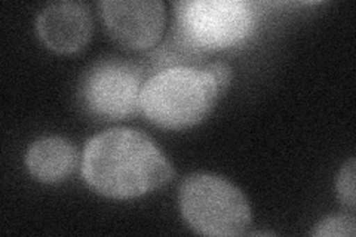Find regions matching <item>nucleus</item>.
<instances>
[{
	"label": "nucleus",
	"instance_id": "f257e3e1",
	"mask_svg": "<svg viewBox=\"0 0 356 237\" xmlns=\"http://www.w3.org/2000/svg\"><path fill=\"white\" fill-rule=\"evenodd\" d=\"M82 177L98 195L125 200L168 184L174 169L149 135L115 128L86 142Z\"/></svg>",
	"mask_w": 356,
	"mask_h": 237
},
{
	"label": "nucleus",
	"instance_id": "f03ea898",
	"mask_svg": "<svg viewBox=\"0 0 356 237\" xmlns=\"http://www.w3.org/2000/svg\"><path fill=\"white\" fill-rule=\"evenodd\" d=\"M221 95L205 67L172 65L144 82L140 110L156 126L180 131L205 120Z\"/></svg>",
	"mask_w": 356,
	"mask_h": 237
},
{
	"label": "nucleus",
	"instance_id": "7ed1b4c3",
	"mask_svg": "<svg viewBox=\"0 0 356 237\" xmlns=\"http://www.w3.org/2000/svg\"><path fill=\"white\" fill-rule=\"evenodd\" d=\"M174 9V39L191 56L235 47L255 26L254 5L243 0H184Z\"/></svg>",
	"mask_w": 356,
	"mask_h": 237
},
{
	"label": "nucleus",
	"instance_id": "20e7f679",
	"mask_svg": "<svg viewBox=\"0 0 356 237\" xmlns=\"http://www.w3.org/2000/svg\"><path fill=\"white\" fill-rule=\"evenodd\" d=\"M180 209L188 227L202 236L235 237L251 225V206L226 178L192 174L180 187Z\"/></svg>",
	"mask_w": 356,
	"mask_h": 237
},
{
	"label": "nucleus",
	"instance_id": "39448f33",
	"mask_svg": "<svg viewBox=\"0 0 356 237\" xmlns=\"http://www.w3.org/2000/svg\"><path fill=\"white\" fill-rule=\"evenodd\" d=\"M143 70L122 58H104L83 73L79 95L86 111L103 120H120L140 110Z\"/></svg>",
	"mask_w": 356,
	"mask_h": 237
},
{
	"label": "nucleus",
	"instance_id": "423d86ee",
	"mask_svg": "<svg viewBox=\"0 0 356 237\" xmlns=\"http://www.w3.org/2000/svg\"><path fill=\"white\" fill-rule=\"evenodd\" d=\"M102 17L111 39L128 49H147L158 43L165 27L161 0H104Z\"/></svg>",
	"mask_w": 356,
	"mask_h": 237
},
{
	"label": "nucleus",
	"instance_id": "0eeeda50",
	"mask_svg": "<svg viewBox=\"0 0 356 237\" xmlns=\"http://www.w3.org/2000/svg\"><path fill=\"white\" fill-rule=\"evenodd\" d=\"M36 31L44 47L51 51L74 54L91 39V10L83 2L51 3L39 13Z\"/></svg>",
	"mask_w": 356,
	"mask_h": 237
},
{
	"label": "nucleus",
	"instance_id": "6e6552de",
	"mask_svg": "<svg viewBox=\"0 0 356 237\" xmlns=\"http://www.w3.org/2000/svg\"><path fill=\"white\" fill-rule=\"evenodd\" d=\"M29 172L47 184L61 183L77 165L76 147L61 137H44L30 145L26 154Z\"/></svg>",
	"mask_w": 356,
	"mask_h": 237
},
{
	"label": "nucleus",
	"instance_id": "1a4fd4ad",
	"mask_svg": "<svg viewBox=\"0 0 356 237\" xmlns=\"http://www.w3.org/2000/svg\"><path fill=\"white\" fill-rule=\"evenodd\" d=\"M356 221L353 215H336L328 217L316 225L315 236L322 237H353L355 236Z\"/></svg>",
	"mask_w": 356,
	"mask_h": 237
},
{
	"label": "nucleus",
	"instance_id": "9d476101",
	"mask_svg": "<svg viewBox=\"0 0 356 237\" xmlns=\"http://www.w3.org/2000/svg\"><path fill=\"white\" fill-rule=\"evenodd\" d=\"M337 193L343 205L355 209V159L344 163L337 178Z\"/></svg>",
	"mask_w": 356,
	"mask_h": 237
},
{
	"label": "nucleus",
	"instance_id": "9b49d317",
	"mask_svg": "<svg viewBox=\"0 0 356 237\" xmlns=\"http://www.w3.org/2000/svg\"><path fill=\"white\" fill-rule=\"evenodd\" d=\"M205 69L214 76L221 94H225V91L229 88L230 81H232V69H230V65L227 63L216 61V63L207 64Z\"/></svg>",
	"mask_w": 356,
	"mask_h": 237
}]
</instances>
